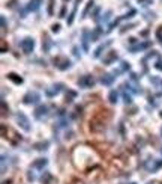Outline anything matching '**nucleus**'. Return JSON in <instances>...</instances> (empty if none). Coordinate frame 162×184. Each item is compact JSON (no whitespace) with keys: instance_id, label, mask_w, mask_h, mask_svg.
I'll return each mask as SVG.
<instances>
[{"instance_id":"nucleus-1","label":"nucleus","mask_w":162,"mask_h":184,"mask_svg":"<svg viewBox=\"0 0 162 184\" xmlns=\"http://www.w3.org/2000/svg\"><path fill=\"white\" fill-rule=\"evenodd\" d=\"M111 119V112L110 110H107V109H99V110H96L93 116L90 118V131L92 133H101V131H104L107 124H108V121Z\"/></svg>"},{"instance_id":"nucleus-2","label":"nucleus","mask_w":162,"mask_h":184,"mask_svg":"<svg viewBox=\"0 0 162 184\" xmlns=\"http://www.w3.org/2000/svg\"><path fill=\"white\" fill-rule=\"evenodd\" d=\"M0 130H2V138L6 139L11 145H17V143L21 140V136H18V133H17V131H14L12 128H8L5 124H2Z\"/></svg>"},{"instance_id":"nucleus-3","label":"nucleus","mask_w":162,"mask_h":184,"mask_svg":"<svg viewBox=\"0 0 162 184\" xmlns=\"http://www.w3.org/2000/svg\"><path fill=\"white\" fill-rule=\"evenodd\" d=\"M54 67H57L59 69H68L71 67V62L68 58H65V56H57V58H54Z\"/></svg>"},{"instance_id":"nucleus-4","label":"nucleus","mask_w":162,"mask_h":184,"mask_svg":"<svg viewBox=\"0 0 162 184\" xmlns=\"http://www.w3.org/2000/svg\"><path fill=\"white\" fill-rule=\"evenodd\" d=\"M17 122L20 124V127L23 128L24 131H30V122H29L27 116L24 115L23 112H18L17 113Z\"/></svg>"},{"instance_id":"nucleus-5","label":"nucleus","mask_w":162,"mask_h":184,"mask_svg":"<svg viewBox=\"0 0 162 184\" xmlns=\"http://www.w3.org/2000/svg\"><path fill=\"white\" fill-rule=\"evenodd\" d=\"M20 46H21V50L24 53H32L35 48V41H33V38H24Z\"/></svg>"},{"instance_id":"nucleus-6","label":"nucleus","mask_w":162,"mask_h":184,"mask_svg":"<svg viewBox=\"0 0 162 184\" xmlns=\"http://www.w3.org/2000/svg\"><path fill=\"white\" fill-rule=\"evenodd\" d=\"M38 101H41V97H39V94L38 92H27L26 95H24V98H23V103L26 104H30V103H38Z\"/></svg>"},{"instance_id":"nucleus-7","label":"nucleus","mask_w":162,"mask_h":184,"mask_svg":"<svg viewBox=\"0 0 162 184\" xmlns=\"http://www.w3.org/2000/svg\"><path fill=\"white\" fill-rule=\"evenodd\" d=\"M93 85H95V79H93V76H83L80 80H78V86L81 88H92Z\"/></svg>"},{"instance_id":"nucleus-8","label":"nucleus","mask_w":162,"mask_h":184,"mask_svg":"<svg viewBox=\"0 0 162 184\" xmlns=\"http://www.w3.org/2000/svg\"><path fill=\"white\" fill-rule=\"evenodd\" d=\"M41 3H42V0H30L29 3H27V6H26V11L27 12H35L39 9V6H41Z\"/></svg>"},{"instance_id":"nucleus-9","label":"nucleus","mask_w":162,"mask_h":184,"mask_svg":"<svg viewBox=\"0 0 162 184\" xmlns=\"http://www.w3.org/2000/svg\"><path fill=\"white\" fill-rule=\"evenodd\" d=\"M116 59H117V53H116V51H108V53H107V56L104 58V64H105V65H110V64H111V62H114Z\"/></svg>"},{"instance_id":"nucleus-10","label":"nucleus","mask_w":162,"mask_h":184,"mask_svg":"<svg viewBox=\"0 0 162 184\" xmlns=\"http://www.w3.org/2000/svg\"><path fill=\"white\" fill-rule=\"evenodd\" d=\"M6 77H8V79H9L11 81H14L15 85H21V83H23V79H21L18 74H15V72H9Z\"/></svg>"},{"instance_id":"nucleus-11","label":"nucleus","mask_w":162,"mask_h":184,"mask_svg":"<svg viewBox=\"0 0 162 184\" xmlns=\"http://www.w3.org/2000/svg\"><path fill=\"white\" fill-rule=\"evenodd\" d=\"M45 113H47V107H45V106H39V107L35 110V118H36V119H41V118L45 115Z\"/></svg>"},{"instance_id":"nucleus-12","label":"nucleus","mask_w":162,"mask_h":184,"mask_svg":"<svg viewBox=\"0 0 162 184\" xmlns=\"http://www.w3.org/2000/svg\"><path fill=\"white\" fill-rule=\"evenodd\" d=\"M83 48L89 50V30H83Z\"/></svg>"},{"instance_id":"nucleus-13","label":"nucleus","mask_w":162,"mask_h":184,"mask_svg":"<svg viewBox=\"0 0 162 184\" xmlns=\"http://www.w3.org/2000/svg\"><path fill=\"white\" fill-rule=\"evenodd\" d=\"M48 147H50V142H48V140H45V142H38V143L33 145V148L38 151H44V150H47Z\"/></svg>"},{"instance_id":"nucleus-14","label":"nucleus","mask_w":162,"mask_h":184,"mask_svg":"<svg viewBox=\"0 0 162 184\" xmlns=\"http://www.w3.org/2000/svg\"><path fill=\"white\" fill-rule=\"evenodd\" d=\"M80 2H81V0H75L74 9H72V12H71V15H69V18H68V24H72V23H74V17H75V12H77V8H78Z\"/></svg>"},{"instance_id":"nucleus-15","label":"nucleus","mask_w":162,"mask_h":184,"mask_svg":"<svg viewBox=\"0 0 162 184\" xmlns=\"http://www.w3.org/2000/svg\"><path fill=\"white\" fill-rule=\"evenodd\" d=\"M47 164V160L45 159H38V160L33 163V168H36V169H42L44 166Z\"/></svg>"},{"instance_id":"nucleus-16","label":"nucleus","mask_w":162,"mask_h":184,"mask_svg":"<svg viewBox=\"0 0 162 184\" xmlns=\"http://www.w3.org/2000/svg\"><path fill=\"white\" fill-rule=\"evenodd\" d=\"M113 81H114V77H113L111 74H105L104 77H102V83H104V85H111Z\"/></svg>"},{"instance_id":"nucleus-17","label":"nucleus","mask_w":162,"mask_h":184,"mask_svg":"<svg viewBox=\"0 0 162 184\" xmlns=\"http://www.w3.org/2000/svg\"><path fill=\"white\" fill-rule=\"evenodd\" d=\"M60 88H62V85H56V86H53V88H51L53 91H47V95H48V97H53L54 94H59V92H60Z\"/></svg>"},{"instance_id":"nucleus-18","label":"nucleus","mask_w":162,"mask_h":184,"mask_svg":"<svg viewBox=\"0 0 162 184\" xmlns=\"http://www.w3.org/2000/svg\"><path fill=\"white\" fill-rule=\"evenodd\" d=\"M93 5H95V2H93V0H89V2H87V6H86V9L83 11V18H84V17L87 15V12L93 8Z\"/></svg>"},{"instance_id":"nucleus-19","label":"nucleus","mask_w":162,"mask_h":184,"mask_svg":"<svg viewBox=\"0 0 162 184\" xmlns=\"http://www.w3.org/2000/svg\"><path fill=\"white\" fill-rule=\"evenodd\" d=\"M110 44H111V41H108V42H107L105 46H104V44H102V46H101V47H99V48H98V50H96V51H95V58H98V56L101 55V51H102V50H104V48H105V47H107V46H110Z\"/></svg>"},{"instance_id":"nucleus-20","label":"nucleus","mask_w":162,"mask_h":184,"mask_svg":"<svg viewBox=\"0 0 162 184\" xmlns=\"http://www.w3.org/2000/svg\"><path fill=\"white\" fill-rule=\"evenodd\" d=\"M110 103H117V92L116 91H111L110 92Z\"/></svg>"},{"instance_id":"nucleus-21","label":"nucleus","mask_w":162,"mask_h":184,"mask_svg":"<svg viewBox=\"0 0 162 184\" xmlns=\"http://www.w3.org/2000/svg\"><path fill=\"white\" fill-rule=\"evenodd\" d=\"M156 39L162 44V26H159V27L156 29Z\"/></svg>"},{"instance_id":"nucleus-22","label":"nucleus","mask_w":162,"mask_h":184,"mask_svg":"<svg viewBox=\"0 0 162 184\" xmlns=\"http://www.w3.org/2000/svg\"><path fill=\"white\" fill-rule=\"evenodd\" d=\"M9 113V109L6 107V103L5 101H2V116H6Z\"/></svg>"},{"instance_id":"nucleus-23","label":"nucleus","mask_w":162,"mask_h":184,"mask_svg":"<svg viewBox=\"0 0 162 184\" xmlns=\"http://www.w3.org/2000/svg\"><path fill=\"white\" fill-rule=\"evenodd\" d=\"M0 48H2V53H6L8 51V46H6V41L5 39L0 41Z\"/></svg>"},{"instance_id":"nucleus-24","label":"nucleus","mask_w":162,"mask_h":184,"mask_svg":"<svg viewBox=\"0 0 162 184\" xmlns=\"http://www.w3.org/2000/svg\"><path fill=\"white\" fill-rule=\"evenodd\" d=\"M146 47H149V42H146V44H141V46H137V47H132V48H131V51H137V50H143V48H146Z\"/></svg>"},{"instance_id":"nucleus-25","label":"nucleus","mask_w":162,"mask_h":184,"mask_svg":"<svg viewBox=\"0 0 162 184\" xmlns=\"http://www.w3.org/2000/svg\"><path fill=\"white\" fill-rule=\"evenodd\" d=\"M140 5H143V6H149V5H152L153 3V0H137Z\"/></svg>"},{"instance_id":"nucleus-26","label":"nucleus","mask_w":162,"mask_h":184,"mask_svg":"<svg viewBox=\"0 0 162 184\" xmlns=\"http://www.w3.org/2000/svg\"><path fill=\"white\" fill-rule=\"evenodd\" d=\"M6 32V20H5V17H2V35H5Z\"/></svg>"},{"instance_id":"nucleus-27","label":"nucleus","mask_w":162,"mask_h":184,"mask_svg":"<svg viewBox=\"0 0 162 184\" xmlns=\"http://www.w3.org/2000/svg\"><path fill=\"white\" fill-rule=\"evenodd\" d=\"M53 5H54V0H48V14L50 15L53 14Z\"/></svg>"},{"instance_id":"nucleus-28","label":"nucleus","mask_w":162,"mask_h":184,"mask_svg":"<svg viewBox=\"0 0 162 184\" xmlns=\"http://www.w3.org/2000/svg\"><path fill=\"white\" fill-rule=\"evenodd\" d=\"M50 178H51V175H50L48 172H45V175H42V183H47Z\"/></svg>"},{"instance_id":"nucleus-29","label":"nucleus","mask_w":162,"mask_h":184,"mask_svg":"<svg viewBox=\"0 0 162 184\" xmlns=\"http://www.w3.org/2000/svg\"><path fill=\"white\" fill-rule=\"evenodd\" d=\"M15 3H17V0H11L9 3H6V6H8V8H14V6H15Z\"/></svg>"},{"instance_id":"nucleus-30","label":"nucleus","mask_w":162,"mask_h":184,"mask_svg":"<svg viewBox=\"0 0 162 184\" xmlns=\"http://www.w3.org/2000/svg\"><path fill=\"white\" fill-rule=\"evenodd\" d=\"M155 67H156V68H158V69H159V71H162V60H158Z\"/></svg>"},{"instance_id":"nucleus-31","label":"nucleus","mask_w":162,"mask_h":184,"mask_svg":"<svg viewBox=\"0 0 162 184\" xmlns=\"http://www.w3.org/2000/svg\"><path fill=\"white\" fill-rule=\"evenodd\" d=\"M59 29H60V26H59V24H54V26L51 27V30H53V32H59Z\"/></svg>"},{"instance_id":"nucleus-32","label":"nucleus","mask_w":162,"mask_h":184,"mask_svg":"<svg viewBox=\"0 0 162 184\" xmlns=\"http://www.w3.org/2000/svg\"><path fill=\"white\" fill-rule=\"evenodd\" d=\"M65 2H66V0H65Z\"/></svg>"},{"instance_id":"nucleus-33","label":"nucleus","mask_w":162,"mask_h":184,"mask_svg":"<svg viewBox=\"0 0 162 184\" xmlns=\"http://www.w3.org/2000/svg\"><path fill=\"white\" fill-rule=\"evenodd\" d=\"M132 184H134V183H132Z\"/></svg>"}]
</instances>
